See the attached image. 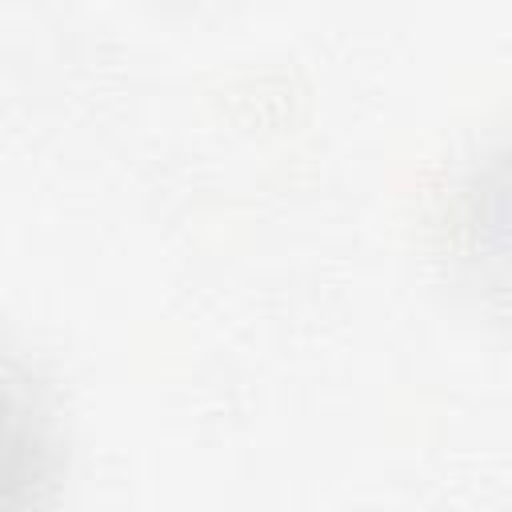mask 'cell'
I'll return each instance as SVG.
<instances>
[{
    "mask_svg": "<svg viewBox=\"0 0 512 512\" xmlns=\"http://www.w3.org/2000/svg\"><path fill=\"white\" fill-rule=\"evenodd\" d=\"M468 232L472 260L480 264V272L496 288L512 292V152L500 156L472 192Z\"/></svg>",
    "mask_w": 512,
    "mask_h": 512,
    "instance_id": "cell-1",
    "label": "cell"
}]
</instances>
